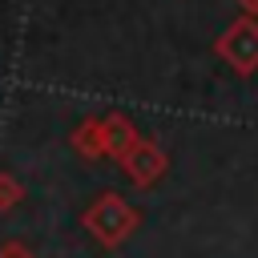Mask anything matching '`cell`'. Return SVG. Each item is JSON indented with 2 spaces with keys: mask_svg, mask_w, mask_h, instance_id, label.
<instances>
[{
  "mask_svg": "<svg viewBox=\"0 0 258 258\" xmlns=\"http://www.w3.org/2000/svg\"><path fill=\"white\" fill-rule=\"evenodd\" d=\"M101 137H105V153H113V157H125V153L137 145V133H133V125H129L125 117L101 121Z\"/></svg>",
  "mask_w": 258,
  "mask_h": 258,
  "instance_id": "obj_4",
  "label": "cell"
},
{
  "mask_svg": "<svg viewBox=\"0 0 258 258\" xmlns=\"http://www.w3.org/2000/svg\"><path fill=\"white\" fill-rule=\"evenodd\" d=\"M242 4H246V8H250V12H258V0H242Z\"/></svg>",
  "mask_w": 258,
  "mask_h": 258,
  "instance_id": "obj_7",
  "label": "cell"
},
{
  "mask_svg": "<svg viewBox=\"0 0 258 258\" xmlns=\"http://www.w3.org/2000/svg\"><path fill=\"white\" fill-rule=\"evenodd\" d=\"M137 210L125 202V198H117V194H101L89 210H85V230L101 242V246H121L133 230H137Z\"/></svg>",
  "mask_w": 258,
  "mask_h": 258,
  "instance_id": "obj_1",
  "label": "cell"
},
{
  "mask_svg": "<svg viewBox=\"0 0 258 258\" xmlns=\"http://www.w3.org/2000/svg\"><path fill=\"white\" fill-rule=\"evenodd\" d=\"M222 56H226L234 69H242V73L258 69V24H254V20H238V24L222 36Z\"/></svg>",
  "mask_w": 258,
  "mask_h": 258,
  "instance_id": "obj_2",
  "label": "cell"
},
{
  "mask_svg": "<svg viewBox=\"0 0 258 258\" xmlns=\"http://www.w3.org/2000/svg\"><path fill=\"white\" fill-rule=\"evenodd\" d=\"M0 258H32V250H28L24 242L8 238V242H0Z\"/></svg>",
  "mask_w": 258,
  "mask_h": 258,
  "instance_id": "obj_6",
  "label": "cell"
},
{
  "mask_svg": "<svg viewBox=\"0 0 258 258\" xmlns=\"http://www.w3.org/2000/svg\"><path fill=\"white\" fill-rule=\"evenodd\" d=\"M20 194H24L20 181H12L8 173H0V210H12V206L20 202Z\"/></svg>",
  "mask_w": 258,
  "mask_h": 258,
  "instance_id": "obj_5",
  "label": "cell"
},
{
  "mask_svg": "<svg viewBox=\"0 0 258 258\" xmlns=\"http://www.w3.org/2000/svg\"><path fill=\"white\" fill-rule=\"evenodd\" d=\"M121 161H125V169H129V177H133L137 185H153V181L165 173V153H161L157 145H149V141H137Z\"/></svg>",
  "mask_w": 258,
  "mask_h": 258,
  "instance_id": "obj_3",
  "label": "cell"
}]
</instances>
